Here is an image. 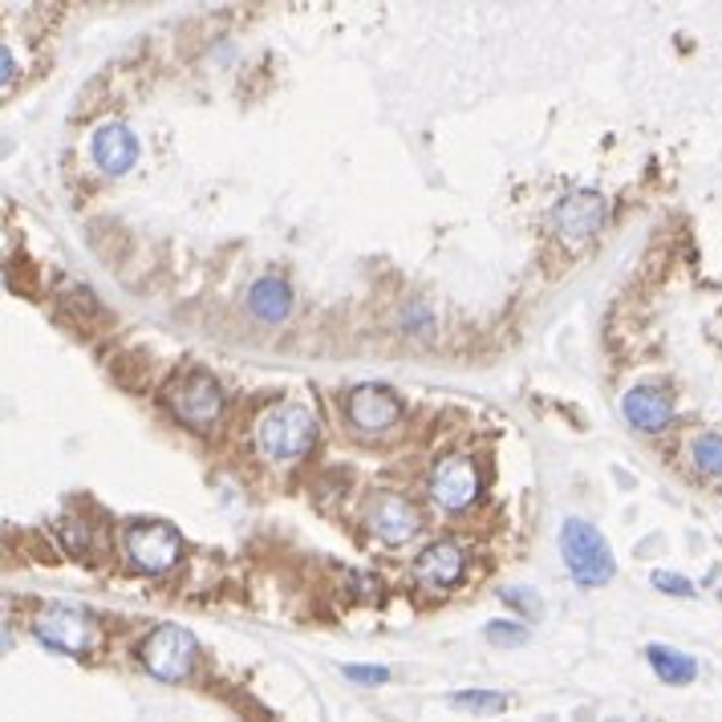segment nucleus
Masks as SVG:
<instances>
[{
	"label": "nucleus",
	"mask_w": 722,
	"mask_h": 722,
	"mask_svg": "<svg viewBox=\"0 0 722 722\" xmlns=\"http://www.w3.org/2000/svg\"><path fill=\"white\" fill-rule=\"evenodd\" d=\"M346 411H349V423L365 431V435H378V431H390V426L402 418V402L390 394L386 386H374V382H365V386H353L346 399Z\"/></svg>",
	"instance_id": "10"
},
{
	"label": "nucleus",
	"mask_w": 722,
	"mask_h": 722,
	"mask_svg": "<svg viewBox=\"0 0 722 722\" xmlns=\"http://www.w3.org/2000/svg\"><path fill=\"white\" fill-rule=\"evenodd\" d=\"M649 666H654V673H658L661 682L670 686H690L698 678V661L690 658V654H682V649H670V646H649L646 649Z\"/></svg>",
	"instance_id": "15"
},
{
	"label": "nucleus",
	"mask_w": 722,
	"mask_h": 722,
	"mask_svg": "<svg viewBox=\"0 0 722 722\" xmlns=\"http://www.w3.org/2000/svg\"><path fill=\"white\" fill-rule=\"evenodd\" d=\"M370 532L390 544V549H402V544H411L414 535L423 532V516L414 508L406 496H378L370 503Z\"/></svg>",
	"instance_id": "9"
},
{
	"label": "nucleus",
	"mask_w": 722,
	"mask_h": 722,
	"mask_svg": "<svg viewBox=\"0 0 722 722\" xmlns=\"http://www.w3.org/2000/svg\"><path fill=\"white\" fill-rule=\"evenodd\" d=\"M605 215H609V208H605L597 191H573V195H564L552 208V232L564 244H585V240H593L601 232Z\"/></svg>",
	"instance_id": "8"
},
{
	"label": "nucleus",
	"mask_w": 722,
	"mask_h": 722,
	"mask_svg": "<svg viewBox=\"0 0 722 722\" xmlns=\"http://www.w3.org/2000/svg\"><path fill=\"white\" fill-rule=\"evenodd\" d=\"M89 155H94V167H98L102 174H126L130 167H135L138 159V138L135 130L126 123H106L94 135V142H89Z\"/></svg>",
	"instance_id": "12"
},
{
	"label": "nucleus",
	"mask_w": 722,
	"mask_h": 722,
	"mask_svg": "<svg viewBox=\"0 0 722 722\" xmlns=\"http://www.w3.org/2000/svg\"><path fill=\"white\" fill-rule=\"evenodd\" d=\"M450 702L459 710H471V714H499V710L508 707V694H499V690H463Z\"/></svg>",
	"instance_id": "17"
},
{
	"label": "nucleus",
	"mask_w": 722,
	"mask_h": 722,
	"mask_svg": "<svg viewBox=\"0 0 722 722\" xmlns=\"http://www.w3.org/2000/svg\"><path fill=\"white\" fill-rule=\"evenodd\" d=\"M346 678L361 686H382L390 682V670H382V666H346Z\"/></svg>",
	"instance_id": "20"
},
{
	"label": "nucleus",
	"mask_w": 722,
	"mask_h": 722,
	"mask_svg": "<svg viewBox=\"0 0 722 722\" xmlns=\"http://www.w3.org/2000/svg\"><path fill=\"white\" fill-rule=\"evenodd\" d=\"M622 411H625V423L646 431V435H661L673 423V402L661 386H634L625 394Z\"/></svg>",
	"instance_id": "13"
},
{
	"label": "nucleus",
	"mask_w": 722,
	"mask_h": 722,
	"mask_svg": "<svg viewBox=\"0 0 722 722\" xmlns=\"http://www.w3.org/2000/svg\"><path fill=\"white\" fill-rule=\"evenodd\" d=\"M467 573V556L455 540H435V544H426L418 552V561H414V576L423 581L426 588H455Z\"/></svg>",
	"instance_id": "11"
},
{
	"label": "nucleus",
	"mask_w": 722,
	"mask_h": 722,
	"mask_svg": "<svg viewBox=\"0 0 722 722\" xmlns=\"http://www.w3.org/2000/svg\"><path fill=\"white\" fill-rule=\"evenodd\" d=\"M33 634L41 646L62 649V654H89L102 641V625L94 613L74 605H41L33 617Z\"/></svg>",
	"instance_id": "4"
},
{
	"label": "nucleus",
	"mask_w": 722,
	"mask_h": 722,
	"mask_svg": "<svg viewBox=\"0 0 722 722\" xmlns=\"http://www.w3.org/2000/svg\"><path fill=\"white\" fill-rule=\"evenodd\" d=\"M248 309L256 321H285L288 312H293V288H288V280H280V276H261L256 285L248 288Z\"/></svg>",
	"instance_id": "14"
},
{
	"label": "nucleus",
	"mask_w": 722,
	"mask_h": 722,
	"mask_svg": "<svg viewBox=\"0 0 722 722\" xmlns=\"http://www.w3.org/2000/svg\"><path fill=\"white\" fill-rule=\"evenodd\" d=\"M484 634L491 646H523V641H528V629L516 622H491Z\"/></svg>",
	"instance_id": "18"
},
{
	"label": "nucleus",
	"mask_w": 722,
	"mask_h": 722,
	"mask_svg": "<svg viewBox=\"0 0 722 722\" xmlns=\"http://www.w3.org/2000/svg\"><path fill=\"white\" fill-rule=\"evenodd\" d=\"M256 443L268 459H300L317 443V418L300 402H276L256 423Z\"/></svg>",
	"instance_id": "2"
},
{
	"label": "nucleus",
	"mask_w": 722,
	"mask_h": 722,
	"mask_svg": "<svg viewBox=\"0 0 722 722\" xmlns=\"http://www.w3.org/2000/svg\"><path fill=\"white\" fill-rule=\"evenodd\" d=\"M195 658H200V641L183 629V625H159L142 637L138 646V661L150 678L159 682H183L191 670H195Z\"/></svg>",
	"instance_id": "3"
},
{
	"label": "nucleus",
	"mask_w": 722,
	"mask_h": 722,
	"mask_svg": "<svg viewBox=\"0 0 722 722\" xmlns=\"http://www.w3.org/2000/svg\"><path fill=\"white\" fill-rule=\"evenodd\" d=\"M0 57H4V86H13L17 82V57H13V50H9V45H4V53H0Z\"/></svg>",
	"instance_id": "21"
},
{
	"label": "nucleus",
	"mask_w": 722,
	"mask_h": 722,
	"mask_svg": "<svg viewBox=\"0 0 722 722\" xmlns=\"http://www.w3.org/2000/svg\"><path fill=\"white\" fill-rule=\"evenodd\" d=\"M690 455H694L698 471L707 475V479H719V484H722V435L702 431V435L690 443Z\"/></svg>",
	"instance_id": "16"
},
{
	"label": "nucleus",
	"mask_w": 722,
	"mask_h": 722,
	"mask_svg": "<svg viewBox=\"0 0 722 722\" xmlns=\"http://www.w3.org/2000/svg\"><path fill=\"white\" fill-rule=\"evenodd\" d=\"M126 556L142 573H167L183 556V540L171 523H135L126 528Z\"/></svg>",
	"instance_id": "7"
},
{
	"label": "nucleus",
	"mask_w": 722,
	"mask_h": 722,
	"mask_svg": "<svg viewBox=\"0 0 722 722\" xmlns=\"http://www.w3.org/2000/svg\"><path fill=\"white\" fill-rule=\"evenodd\" d=\"M719 597H722V588H719Z\"/></svg>",
	"instance_id": "22"
},
{
	"label": "nucleus",
	"mask_w": 722,
	"mask_h": 722,
	"mask_svg": "<svg viewBox=\"0 0 722 722\" xmlns=\"http://www.w3.org/2000/svg\"><path fill=\"white\" fill-rule=\"evenodd\" d=\"M484 491V475L467 455H447L443 463H435L431 471V499L438 511H467Z\"/></svg>",
	"instance_id": "6"
},
{
	"label": "nucleus",
	"mask_w": 722,
	"mask_h": 722,
	"mask_svg": "<svg viewBox=\"0 0 722 722\" xmlns=\"http://www.w3.org/2000/svg\"><path fill=\"white\" fill-rule=\"evenodd\" d=\"M561 556H564V564H569V573H573L576 585H585V588L609 585L613 573H617V561H613L605 535H601L588 520L561 523Z\"/></svg>",
	"instance_id": "1"
},
{
	"label": "nucleus",
	"mask_w": 722,
	"mask_h": 722,
	"mask_svg": "<svg viewBox=\"0 0 722 722\" xmlns=\"http://www.w3.org/2000/svg\"><path fill=\"white\" fill-rule=\"evenodd\" d=\"M162 402L171 406L179 423L195 426V431H208L224 414V390L212 374H200V370L171 378V386L162 390Z\"/></svg>",
	"instance_id": "5"
},
{
	"label": "nucleus",
	"mask_w": 722,
	"mask_h": 722,
	"mask_svg": "<svg viewBox=\"0 0 722 722\" xmlns=\"http://www.w3.org/2000/svg\"><path fill=\"white\" fill-rule=\"evenodd\" d=\"M654 588L661 593H673V597H694V585L678 573H654Z\"/></svg>",
	"instance_id": "19"
}]
</instances>
